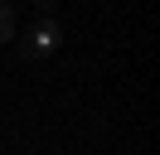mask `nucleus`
Here are the masks:
<instances>
[{
	"label": "nucleus",
	"instance_id": "nucleus-1",
	"mask_svg": "<svg viewBox=\"0 0 160 155\" xmlns=\"http://www.w3.org/2000/svg\"><path fill=\"white\" fill-rule=\"evenodd\" d=\"M63 44V34H58V24H53V19H44V24H34L29 29V34H24V53H29V58H44V53H53V48H58Z\"/></svg>",
	"mask_w": 160,
	"mask_h": 155
},
{
	"label": "nucleus",
	"instance_id": "nucleus-2",
	"mask_svg": "<svg viewBox=\"0 0 160 155\" xmlns=\"http://www.w3.org/2000/svg\"><path fill=\"white\" fill-rule=\"evenodd\" d=\"M10 39H15V15L0 5V44H10Z\"/></svg>",
	"mask_w": 160,
	"mask_h": 155
}]
</instances>
